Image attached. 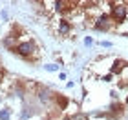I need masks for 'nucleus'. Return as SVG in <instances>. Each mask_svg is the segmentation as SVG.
<instances>
[{
    "label": "nucleus",
    "mask_w": 128,
    "mask_h": 120,
    "mask_svg": "<svg viewBox=\"0 0 128 120\" xmlns=\"http://www.w3.org/2000/svg\"><path fill=\"white\" fill-rule=\"evenodd\" d=\"M124 102H126V104H128V95H126V98H124Z\"/></svg>",
    "instance_id": "obj_18"
},
{
    "label": "nucleus",
    "mask_w": 128,
    "mask_h": 120,
    "mask_svg": "<svg viewBox=\"0 0 128 120\" xmlns=\"http://www.w3.org/2000/svg\"><path fill=\"white\" fill-rule=\"evenodd\" d=\"M126 62L124 60H121V58H115L114 62H112V66H110V73L112 75H123V71L126 69Z\"/></svg>",
    "instance_id": "obj_7"
},
{
    "label": "nucleus",
    "mask_w": 128,
    "mask_h": 120,
    "mask_svg": "<svg viewBox=\"0 0 128 120\" xmlns=\"http://www.w3.org/2000/svg\"><path fill=\"white\" fill-rule=\"evenodd\" d=\"M68 106H70V98L66 95H59V93H57V96H55V107L60 109V111H66Z\"/></svg>",
    "instance_id": "obj_8"
},
{
    "label": "nucleus",
    "mask_w": 128,
    "mask_h": 120,
    "mask_svg": "<svg viewBox=\"0 0 128 120\" xmlns=\"http://www.w3.org/2000/svg\"><path fill=\"white\" fill-rule=\"evenodd\" d=\"M59 80H68V75H66L64 71H60V73H59Z\"/></svg>",
    "instance_id": "obj_17"
},
{
    "label": "nucleus",
    "mask_w": 128,
    "mask_h": 120,
    "mask_svg": "<svg viewBox=\"0 0 128 120\" xmlns=\"http://www.w3.org/2000/svg\"><path fill=\"white\" fill-rule=\"evenodd\" d=\"M112 78H114V75H112V73H108V75H102V77H101V80H102V82H112Z\"/></svg>",
    "instance_id": "obj_14"
},
{
    "label": "nucleus",
    "mask_w": 128,
    "mask_h": 120,
    "mask_svg": "<svg viewBox=\"0 0 128 120\" xmlns=\"http://www.w3.org/2000/svg\"><path fill=\"white\" fill-rule=\"evenodd\" d=\"M112 26H114V20L110 18L108 13H101L97 18H94V29L99 31V33L110 31V29H112Z\"/></svg>",
    "instance_id": "obj_4"
},
{
    "label": "nucleus",
    "mask_w": 128,
    "mask_h": 120,
    "mask_svg": "<svg viewBox=\"0 0 128 120\" xmlns=\"http://www.w3.org/2000/svg\"><path fill=\"white\" fill-rule=\"evenodd\" d=\"M95 42H94V38H92V37H84V45H86V47H90V45H94Z\"/></svg>",
    "instance_id": "obj_13"
},
{
    "label": "nucleus",
    "mask_w": 128,
    "mask_h": 120,
    "mask_svg": "<svg viewBox=\"0 0 128 120\" xmlns=\"http://www.w3.org/2000/svg\"><path fill=\"white\" fill-rule=\"evenodd\" d=\"M110 18L114 20V24H117V26H121V24H124L126 22V18H128V4H124V2H110Z\"/></svg>",
    "instance_id": "obj_2"
},
{
    "label": "nucleus",
    "mask_w": 128,
    "mask_h": 120,
    "mask_svg": "<svg viewBox=\"0 0 128 120\" xmlns=\"http://www.w3.org/2000/svg\"><path fill=\"white\" fill-rule=\"evenodd\" d=\"M60 67L62 66H59V64H46L44 69L48 71V73H57V71H60Z\"/></svg>",
    "instance_id": "obj_10"
},
{
    "label": "nucleus",
    "mask_w": 128,
    "mask_h": 120,
    "mask_svg": "<svg viewBox=\"0 0 128 120\" xmlns=\"http://www.w3.org/2000/svg\"><path fill=\"white\" fill-rule=\"evenodd\" d=\"M110 96H112V100H114V102H117V98H119V93H117L115 89H112V91H110Z\"/></svg>",
    "instance_id": "obj_15"
},
{
    "label": "nucleus",
    "mask_w": 128,
    "mask_h": 120,
    "mask_svg": "<svg viewBox=\"0 0 128 120\" xmlns=\"http://www.w3.org/2000/svg\"><path fill=\"white\" fill-rule=\"evenodd\" d=\"M0 20H2V22H9V13L6 9L0 11Z\"/></svg>",
    "instance_id": "obj_11"
},
{
    "label": "nucleus",
    "mask_w": 128,
    "mask_h": 120,
    "mask_svg": "<svg viewBox=\"0 0 128 120\" xmlns=\"http://www.w3.org/2000/svg\"><path fill=\"white\" fill-rule=\"evenodd\" d=\"M106 111H108L110 118H117V117H123V115H124V106L117 100V102H112V104L108 106Z\"/></svg>",
    "instance_id": "obj_6"
},
{
    "label": "nucleus",
    "mask_w": 128,
    "mask_h": 120,
    "mask_svg": "<svg viewBox=\"0 0 128 120\" xmlns=\"http://www.w3.org/2000/svg\"><path fill=\"white\" fill-rule=\"evenodd\" d=\"M11 53L18 55L24 60H31L37 55V44H35V40H22V42L16 44L15 49H11Z\"/></svg>",
    "instance_id": "obj_1"
},
{
    "label": "nucleus",
    "mask_w": 128,
    "mask_h": 120,
    "mask_svg": "<svg viewBox=\"0 0 128 120\" xmlns=\"http://www.w3.org/2000/svg\"><path fill=\"white\" fill-rule=\"evenodd\" d=\"M73 29V26H72V22H70L68 18H64V16H60L59 20H57V33H59L60 37H66L70 35Z\"/></svg>",
    "instance_id": "obj_5"
},
{
    "label": "nucleus",
    "mask_w": 128,
    "mask_h": 120,
    "mask_svg": "<svg viewBox=\"0 0 128 120\" xmlns=\"http://www.w3.org/2000/svg\"><path fill=\"white\" fill-rule=\"evenodd\" d=\"M35 96H37V102L40 106H46V107H53L55 106V96L57 93L48 85H38L37 91H35Z\"/></svg>",
    "instance_id": "obj_3"
},
{
    "label": "nucleus",
    "mask_w": 128,
    "mask_h": 120,
    "mask_svg": "<svg viewBox=\"0 0 128 120\" xmlns=\"http://www.w3.org/2000/svg\"><path fill=\"white\" fill-rule=\"evenodd\" d=\"M9 118H11V107L9 106L0 107V120H9Z\"/></svg>",
    "instance_id": "obj_9"
},
{
    "label": "nucleus",
    "mask_w": 128,
    "mask_h": 120,
    "mask_svg": "<svg viewBox=\"0 0 128 120\" xmlns=\"http://www.w3.org/2000/svg\"><path fill=\"white\" fill-rule=\"evenodd\" d=\"M75 87V82H73V80H68V82H66V89H73Z\"/></svg>",
    "instance_id": "obj_16"
},
{
    "label": "nucleus",
    "mask_w": 128,
    "mask_h": 120,
    "mask_svg": "<svg viewBox=\"0 0 128 120\" xmlns=\"http://www.w3.org/2000/svg\"><path fill=\"white\" fill-rule=\"evenodd\" d=\"M99 45H101V47H106V49L114 47V44H112V42H108V40H102V42H99Z\"/></svg>",
    "instance_id": "obj_12"
}]
</instances>
